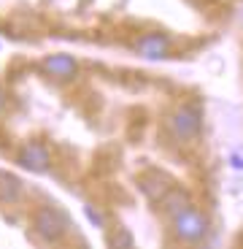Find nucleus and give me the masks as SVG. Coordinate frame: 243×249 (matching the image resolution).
I'll list each match as a JSON object with an SVG mask.
<instances>
[{"label": "nucleus", "mask_w": 243, "mask_h": 249, "mask_svg": "<svg viewBox=\"0 0 243 249\" xmlns=\"http://www.w3.org/2000/svg\"><path fill=\"white\" fill-rule=\"evenodd\" d=\"M173 233L181 241H200L208 233V219L200 212H194V209L187 206L184 212H178L173 217Z\"/></svg>", "instance_id": "nucleus-2"}, {"label": "nucleus", "mask_w": 243, "mask_h": 249, "mask_svg": "<svg viewBox=\"0 0 243 249\" xmlns=\"http://www.w3.org/2000/svg\"><path fill=\"white\" fill-rule=\"evenodd\" d=\"M168 130L178 141H192L200 133V111L194 106H178L168 117Z\"/></svg>", "instance_id": "nucleus-3"}, {"label": "nucleus", "mask_w": 243, "mask_h": 249, "mask_svg": "<svg viewBox=\"0 0 243 249\" xmlns=\"http://www.w3.org/2000/svg\"><path fill=\"white\" fill-rule=\"evenodd\" d=\"M3 108H6V89L0 87V111H3Z\"/></svg>", "instance_id": "nucleus-11"}, {"label": "nucleus", "mask_w": 243, "mask_h": 249, "mask_svg": "<svg viewBox=\"0 0 243 249\" xmlns=\"http://www.w3.org/2000/svg\"><path fill=\"white\" fill-rule=\"evenodd\" d=\"M16 160H19V165H22V168L41 174V171L49 168L51 155H49V149H46L41 141H32V143H27V146H22V152H19Z\"/></svg>", "instance_id": "nucleus-4"}, {"label": "nucleus", "mask_w": 243, "mask_h": 249, "mask_svg": "<svg viewBox=\"0 0 243 249\" xmlns=\"http://www.w3.org/2000/svg\"><path fill=\"white\" fill-rule=\"evenodd\" d=\"M32 233H35L41 241L57 244L63 241L65 233H68V219L63 212H57L51 206H41L35 214H32Z\"/></svg>", "instance_id": "nucleus-1"}, {"label": "nucleus", "mask_w": 243, "mask_h": 249, "mask_svg": "<svg viewBox=\"0 0 243 249\" xmlns=\"http://www.w3.org/2000/svg\"><path fill=\"white\" fill-rule=\"evenodd\" d=\"M44 71L51 76V79H60V81H68L76 76L79 71V62L73 60L70 54H49L44 60Z\"/></svg>", "instance_id": "nucleus-6"}, {"label": "nucleus", "mask_w": 243, "mask_h": 249, "mask_svg": "<svg viewBox=\"0 0 243 249\" xmlns=\"http://www.w3.org/2000/svg\"><path fill=\"white\" fill-rule=\"evenodd\" d=\"M84 214H87V219L92 225H97V228H106V219H103V214L95 209V206H84Z\"/></svg>", "instance_id": "nucleus-9"}, {"label": "nucleus", "mask_w": 243, "mask_h": 249, "mask_svg": "<svg viewBox=\"0 0 243 249\" xmlns=\"http://www.w3.org/2000/svg\"><path fill=\"white\" fill-rule=\"evenodd\" d=\"M170 49V38L165 33H144V36L135 41V52L146 60H157V57H165Z\"/></svg>", "instance_id": "nucleus-5"}, {"label": "nucleus", "mask_w": 243, "mask_h": 249, "mask_svg": "<svg viewBox=\"0 0 243 249\" xmlns=\"http://www.w3.org/2000/svg\"><path fill=\"white\" fill-rule=\"evenodd\" d=\"M162 209L170 214V217H176L178 212H184L189 206V198H187V193L184 190H178V187H173V190H168V193L162 195Z\"/></svg>", "instance_id": "nucleus-7"}, {"label": "nucleus", "mask_w": 243, "mask_h": 249, "mask_svg": "<svg viewBox=\"0 0 243 249\" xmlns=\"http://www.w3.org/2000/svg\"><path fill=\"white\" fill-rule=\"evenodd\" d=\"M19 195H22V187H19V179L6 171H0V200L3 203H16Z\"/></svg>", "instance_id": "nucleus-8"}, {"label": "nucleus", "mask_w": 243, "mask_h": 249, "mask_svg": "<svg viewBox=\"0 0 243 249\" xmlns=\"http://www.w3.org/2000/svg\"><path fill=\"white\" fill-rule=\"evenodd\" d=\"M111 244H116V247H132V236L127 231H119V236H113Z\"/></svg>", "instance_id": "nucleus-10"}]
</instances>
